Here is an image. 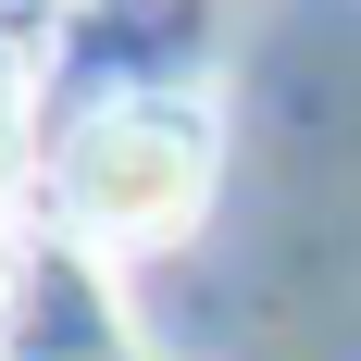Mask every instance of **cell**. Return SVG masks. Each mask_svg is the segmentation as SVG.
<instances>
[{"label": "cell", "instance_id": "1", "mask_svg": "<svg viewBox=\"0 0 361 361\" xmlns=\"http://www.w3.org/2000/svg\"><path fill=\"white\" fill-rule=\"evenodd\" d=\"M212 175H224V137H212V100L187 87H125L75 125L63 149V212L100 237V250H175L187 224L212 212Z\"/></svg>", "mask_w": 361, "mask_h": 361}, {"label": "cell", "instance_id": "2", "mask_svg": "<svg viewBox=\"0 0 361 361\" xmlns=\"http://www.w3.org/2000/svg\"><path fill=\"white\" fill-rule=\"evenodd\" d=\"M13 13H25V0H0V37H13Z\"/></svg>", "mask_w": 361, "mask_h": 361}, {"label": "cell", "instance_id": "3", "mask_svg": "<svg viewBox=\"0 0 361 361\" xmlns=\"http://www.w3.org/2000/svg\"><path fill=\"white\" fill-rule=\"evenodd\" d=\"M0 287H13V274H0Z\"/></svg>", "mask_w": 361, "mask_h": 361}]
</instances>
